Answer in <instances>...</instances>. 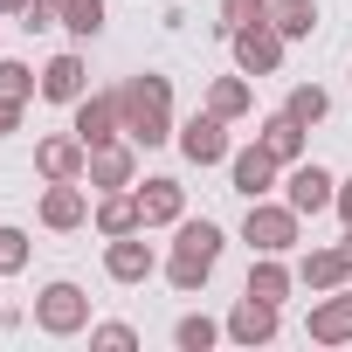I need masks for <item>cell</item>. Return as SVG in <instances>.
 Here are the masks:
<instances>
[{
  "label": "cell",
  "instance_id": "obj_23",
  "mask_svg": "<svg viewBox=\"0 0 352 352\" xmlns=\"http://www.w3.org/2000/svg\"><path fill=\"white\" fill-rule=\"evenodd\" d=\"M270 21L283 28V42H311L318 35V0H270Z\"/></svg>",
  "mask_w": 352,
  "mask_h": 352
},
{
  "label": "cell",
  "instance_id": "obj_33",
  "mask_svg": "<svg viewBox=\"0 0 352 352\" xmlns=\"http://www.w3.org/2000/svg\"><path fill=\"white\" fill-rule=\"evenodd\" d=\"M331 214H338V221L352 228V180H338V201H331Z\"/></svg>",
  "mask_w": 352,
  "mask_h": 352
},
{
  "label": "cell",
  "instance_id": "obj_28",
  "mask_svg": "<svg viewBox=\"0 0 352 352\" xmlns=\"http://www.w3.org/2000/svg\"><path fill=\"white\" fill-rule=\"evenodd\" d=\"M28 256H35L28 228H14V221H0V276H21V270H28Z\"/></svg>",
  "mask_w": 352,
  "mask_h": 352
},
{
  "label": "cell",
  "instance_id": "obj_13",
  "mask_svg": "<svg viewBox=\"0 0 352 352\" xmlns=\"http://www.w3.org/2000/svg\"><path fill=\"white\" fill-rule=\"evenodd\" d=\"M304 338H311V345H352V283H338V290H324V297L311 304Z\"/></svg>",
  "mask_w": 352,
  "mask_h": 352
},
{
  "label": "cell",
  "instance_id": "obj_15",
  "mask_svg": "<svg viewBox=\"0 0 352 352\" xmlns=\"http://www.w3.org/2000/svg\"><path fill=\"white\" fill-rule=\"evenodd\" d=\"M138 214H145V228H180L187 221V187L173 180V173L138 180Z\"/></svg>",
  "mask_w": 352,
  "mask_h": 352
},
{
  "label": "cell",
  "instance_id": "obj_12",
  "mask_svg": "<svg viewBox=\"0 0 352 352\" xmlns=\"http://www.w3.org/2000/svg\"><path fill=\"white\" fill-rule=\"evenodd\" d=\"M214 263H221V249H208V242H173L166 263H159V276L180 290V297H201L208 276H214Z\"/></svg>",
  "mask_w": 352,
  "mask_h": 352
},
{
  "label": "cell",
  "instance_id": "obj_27",
  "mask_svg": "<svg viewBox=\"0 0 352 352\" xmlns=\"http://www.w3.org/2000/svg\"><path fill=\"white\" fill-rule=\"evenodd\" d=\"M63 28L76 42H97L104 35V0H63Z\"/></svg>",
  "mask_w": 352,
  "mask_h": 352
},
{
  "label": "cell",
  "instance_id": "obj_9",
  "mask_svg": "<svg viewBox=\"0 0 352 352\" xmlns=\"http://www.w3.org/2000/svg\"><path fill=\"white\" fill-rule=\"evenodd\" d=\"M69 131H76L83 145H111V138H124V111H118V90H83V97L69 104Z\"/></svg>",
  "mask_w": 352,
  "mask_h": 352
},
{
  "label": "cell",
  "instance_id": "obj_1",
  "mask_svg": "<svg viewBox=\"0 0 352 352\" xmlns=\"http://www.w3.org/2000/svg\"><path fill=\"white\" fill-rule=\"evenodd\" d=\"M118 111H124V138H131L138 152L173 145V131H180V118H173V76H159V69L124 76V83H118Z\"/></svg>",
  "mask_w": 352,
  "mask_h": 352
},
{
  "label": "cell",
  "instance_id": "obj_21",
  "mask_svg": "<svg viewBox=\"0 0 352 352\" xmlns=\"http://www.w3.org/2000/svg\"><path fill=\"white\" fill-rule=\"evenodd\" d=\"M208 111L228 118V124H242V118L256 111V83H249L242 69H235V76H214V83H208Z\"/></svg>",
  "mask_w": 352,
  "mask_h": 352
},
{
  "label": "cell",
  "instance_id": "obj_10",
  "mask_svg": "<svg viewBox=\"0 0 352 352\" xmlns=\"http://www.w3.org/2000/svg\"><path fill=\"white\" fill-rule=\"evenodd\" d=\"M159 263H166V256L145 242V228H138V235H111V242H104V276H111V283H124V290H131V283H152V276H159Z\"/></svg>",
  "mask_w": 352,
  "mask_h": 352
},
{
  "label": "cell",
  "instance_id": "obj_14",
  "mask_svg": "<svg viewBox=\"0 0 352 352\" xmlns=\"http://www.w3.org/2000/svg\"><path fill=\"white\" fill-rule=\"evenodd\" d=\"M35 173L42 180H83L90 173V145L76 131H49V138H35Z\"/></svg>",
  "mask_w": 352,
  "mask_h": 352
},
{
  "label": "cell",
  "instance_id": "obj_22",
  "mask_svg": "<svg viewBox=\"0 0 352 352\" xmlns=\"http://www.w3.org/2000/svg\"><path fill=\"white\" fill-rule=\"evenodd\" d=\"M256 138H263V145H270V152H276V159H283V166H297V159H311V152H304V145H311V138H304V124H297V118H290V111H270V118H263V131H256Z\"/></svg>",
  "mask_w": 352,
  "mask_h": 352
},
{
  "label": "cell",
  "instance_id": "obj_30",
  "mask_svg": "<svg viewBox=\"0 0 352 352\" xmlns=\"http://www.w3.org/2000/svg\"><path fill=\"white\" fill-rule=\"evenodd\" d=\"M14 28H21V35H49V28H63V0H21V8H14Z\"/></svg>",
  "mask_w": 352,
  "mask_h": 352
},
{
  "label": "cell",
  "instance_id": "obj_32",
  "mask_svg": "<svg viewBox=\"0 0 352 352\" xmlns=\"http://www.w3.org/2000/svg\"><path fill=\"white\" fill-rule=\"evenodd\" d=\"M21 118H28V104H8V97H0V138H14Z\"/></svg>",
  "mask_w": 352,
  "mask_h": 352
},
{
  "label": "cell",
  "instance_id": "obj_24",
  "mask_svg": "<svg viewBox=\"0 0 352 352\" xmlns=\"http://www.w3.org/2000/svg\"><path fill=\"white\" fill-rule=\"evenodd\" d=\"M228 331H221V318H208V311H187L180 324H173V345L180 352H208V345H221Z\"/></svg>",
  "mask_w": 352,
  "mask_h": 352
},
{
  "label": "cell",
  "instance_id": "obj_8",
  "mask_svg": "<svg viewBox=\"0 0 352 352\" xmlns=\"http://www.w3.org/2000/svg\"><path fill=\"white\" fill-rule=\"evenodd\" d=\"M228 49H235V69H242V76H276L290 42H283V28H276V21H256V28H235V35H228Z\"/></svg>",
  "mask_w": 352,
  "mask_h": 352
},
{
  "label": "cell",
  "instance_id": "obj_19",
  "mask_svg": "<svg viewBox=\"0 0 352 352\" xmlns=\"http://www.w3.org/2000/svg\"><path fill=\"white\" fill-rule=\"evenodd\" d=\"M83 90H90V63H83L76 49H63V56L42 63V97H49V104H76Z\"/></svg>",
  "mask_w": 352,
  "mask_h": 352
},
{
  "label": "cell",
  "instance_id": "obj_11",
  "mask_svg": "<svg viewBox=\"0 0 352 352\" xmlns=\"http://www.w3.org/2000/svg\"><path fill=\"white\" fill-rule=\"evenodd\" d=\"M221 331H228V345H276V331H283V304H263V297H235V311L221 318Z\"/></svg>",
  "mask_w": 352,
  "mask_h": 352
},
{
  "label": "cell",
  "instance_id": "obj_37",
  "mask_svg": "<svg viewBox=\"0 0 352 352\" xmlns=\"http://www.w3.org/2000/svg\"><path fill=\"white\" fill-rule=\"evenodd\" d=\"M345 76H352V69H345Z\"/></svg>",
  "mask_w": 352,
  "mask_h": 352
},
{
  "label": "cell",
  "instance_id": "obj_3",
  "mask_svg": "<svg viewBox=\"0 0 352 352\" xmlns=\"http://www.w3.org/2000/svg\"><path fill=\"white\" fill-rule=\"evenodd\" d=\"M35 331H42V338H76V331H90V297H83V283L49 276V283L35 290Z\"/></svg>",
  "mask_w": 352,
  "mask_h": 352
},
{
  "label": "cell",
  "instance_id": "obj_31",
  "mask_svg": "<svg viewBox=\"0 0 352 352\" xmlns=\"http://www.w3.org/2000/svg\"><path fill=\"white\" fill-rule=\"evenodd\" d=\"M90 345H97V352H138V331L111 318V324H90Z\"/></svg>",
  "mask_w": 352,
  "mask_h": 352
},
{
  "label": "cell",
  "instance_id": "obj_16",
  "mask_svg": "<svg viewBox=\"0 0 352 352\" xmlns=\"http://www.w3.org/2000/svg\"><path fill=\"white\" fill-rule=\"evenodd\" d=\"M297 283H304L311 297L352 283V256H345V242H318V249H304V256H297Z\"/></svg>",
  "mask_w": 352,
  "mask_h": 352
},
{
  "label": "cell",
  "instance_id": "obj_20",
  "mask_svg": "<svg viewBox=\"0 0 352 352\" xmlns=\"http://www.w3.org/2000/svg\"><path fill=\"white\" fill-rule=\"evenodd\" d=\"M242 290H249V297H263V304H290V290H297V270H290L283 256H256Z\"/></svg>",
  "mask_w": 352,
  "mask_h": 352
},
{
  "label": "cell",
  "instance_id": "obj_17",
  "mask_svg": "<svg viewBox=\"0 0 352 352\" xmlns=\"http://www.w3.org/2000/svg\"><path fill=\"white\" fill-rule=\"evenodd\" d=\"M83 180H90L97 194H111V187H138V145H131V138L90 145V173H83Z\"/></svg>",
  "mask_w": 352,
  "mask_h": 352
},
{
  "label": "cell",
  "instance_id": "obj_7",
  "mask_svg": "<svg viewBox=\"0 0 352 352\" xmlns=\"http://www.w3.org/2000/svg\"><path fill=\"white\" fill-rule=\"evenodd\" d=\"M173 145L187 152V166H228V118H214V111H194V118H180V131H173Z\"/></svg>",
  "mask_w": 352,
  "mask_h": 352
},
{
  "label": "cell",
  "instance_id": "obj_2",
  "mask_svg": "<svg viewBox=\"0 0 352 352\" xmlns=\"http://www.w3.org/2000/svg\"><path fill=\"white\" fill-rule=\"evenodd\" d=\"M242 242L256 249V256H290L297 242H304V214L290 208V201H249V214H242Z\"/></svg>",
  "mask_w": 352,
  "mask_h": 352
},
{
  "label": "cell",
  "instance_id": "obj_29",
  "mask_svg": "<svg viewBox=\"0 0 352 352\" xmlns=\"http://www.w3.org/2000/svg\"><path fill=\"white\" fill-rule=\"evenodd\" d=\"M256 21H270V0H221V21H214V35L228 42L235 28H256Z\"/></svg>",
  "mask_w": 352,
  "mask_h": 352
},
{
  "label": "cell",
  "instance_id": "obj_4",
  "mask_svg": "<svg viewBox=\"0 0 352 352\" xmlns=\"http://www.w3.org/2000/svg\"><path fill=\"white\" fill-rule=\"evenodd\" d=\"M90 180H42V201H35V214H42V228L49 235H76V228H90Z\"/></svg>",
  "mask_w": 352,
  "mask_h": 352
},
{
  "label": "cell",
  "instance_id": "obj_34",
  "mask_svg": "<svg viewBox=\"0 0 352 352\" xmlns=\"http://www.w3.org/2000/svg\"><path fill=\"white\" fill-rule=\"evenodd\" d=\"M14 8H21V0H0V14H14Z\"/></svg>",
  "mask_w": 352,
  "mask_h": 352
},
{
  "label": "cell",
  "instance_id": "obj_18",
  "mask_svg": "<svg viewBox=\"0 0 352 352\" xmlns=\"http://www.w3.org/2000/svg\"><path fill=\"white\" fill-rule=\"evenodd\" d=\"M90 228H97L104 242H111V235H138V228H145V214H138V187H111V194H97Z\"/></svg>",
  "mask_w": 352,
  "mask_h": 352
},
{
  "label": "cell",
  "instance_id": "obj_26",
  "mask_svg": "<svg viewBox=\"0 0 352 352\" xmlns=\"http://www.w3.org/2000/svg\"><path fill=\"white\" fill-rule=\"evenodd\" d=\"M283 111H290V118H297V124L311 131V124H324V118H331V97H324L318 83H290V97H283Z\"/></svg>",
  "mask_w": 352,
  "mask_h": 352
},
{
  "label": "cell",
  "instance_id": "obj_5",
  "mask_svg": "<svg viewBox=\"0 0 352 352\" xmlns=\"http://www.w3.org/2000/svg\"><path fill=\"white\" fill-rule=\"evenodd\" d=\"M228 187L242 194V201H263V194H276L283 187V159L256 138V145H242V152H228Z\"/></svg>",
  "mask_w": 352,
  "mask_h": 352
},
{
  "label": "cell",
  "instance_id": "obj_36",
  "mask_svg": "<svg viewBox=\"0 0 352 352\" xmlns=\"http://www.w3.org/2000/svg\"><path fill=\"white\" fill-rule=\"evenodd\" d=\"M0 311H8V304H0Z\"/></svg>",
  "mask_w": 352,
  "mask_h": 352
},
{
  "label": "cell",
  "instance_id": "obj_6",
  "mask_svg": "<svg viewBox=\"0 0 352 352\" xmlns=\"http://www.w3.org/2000/svg\"><path fill=\"white\" fill-rule=\"evenodd\" d=\"M283 201H290L297 214H331V201H338V173L318 166V159L283 166Z\"/></svg>",
  "mask_w": 352,
  "mask_h": 352
},
{
  "label": "cell",
  "instance_id": "obj_35",
  "mask_svg": "<svg viewBox=\"0 0 352 352\" xmlns=\"http://www.w3.org/2000/svg\"><path fill=\"white\" fill-rule=\"evenodd\" d=\"M345 256H352V228H345Z\"/></svg>",
  "mask_w": 352,
  "mask_h": 352
},
{
  "label": "cell",
  "instance_id": "obj_25",
  "mask_svg": "<svg viewBox=\"0 0 352 352\" xmlns=\"http://www.w3.org/2000/svg\"><path fill=\"white\" fill-rule=\"evenodd\" d=\"M0 97H8V104H35V97H42V69L0 56Z\"/></svg>",
  "mask_w": 352,
  "mask_h": 352
}]
</instances>
